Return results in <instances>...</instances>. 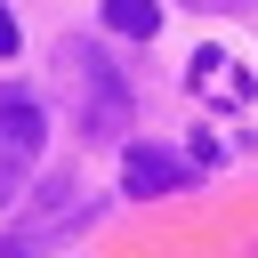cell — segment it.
Returning a JSON list of instances; mask_svg holds the SVG:
<instances>
[{
  "instance_id": "obj_1",
  "label": "cell",
  "mask_w": 258,
  "mask_h": 258,
  "mask_svg": "<svg viewBox=\"0 0 258 258\" xmlns=\"http://www.w3.org/2000/svg\"><path fill=\"white\" fill-rule=\"evenodd\" d=\"M40 145H48V113H40V97H32V89H0V202L24 194Z\"/></svg>"
},
{
  "instance_id": "obj_2",
  "label": "cell",
  "mask_w": 258,
  "mask_h": 258,
  "mask_svg": "<svg viewBox=\"0 0 258 258\" xmlns=\"http://www.w3.org/2000/svg\"><path fill=\"white\" fill-rule=\"evenodd\" d=\"M56 64H64V73L89 89V113H81V129H89V137H113V129L129 121V89L113 81V64H105L89 40H64V48H56Z\"/></svg>"
},
{
  "instance_id": "obj_3",
  "label": "cell",
  "mask_w": 258,
  "mask_h": 258,
  "mask_svg": "<svg viewBox=\"0 0 258 258\" xmlns=\"http://www.w3.org/2000/svg\"><path fill=\"white\" fill-rule=\"evenodd\" d=\"M185 89H202V97H218V105H242V97H250V81L234 73L226 48H202V56L185 64Z\"/></svg>"
},
{
  "instance_id": "obj_4",
  "label": "cell",
  "mask_w": 258,
  "mask_h": 258,
  "mask_svg": "<svg viewBox=\"0 0 258 258\" xmlns=\"http://www.w3.org/2000/svg\"><path fill=\"white\" fill-rule=\"evenodd\" d=\"M177 177H185V169H177L161 145H129V153H121V185H129V194H169Z\"/></svg>"
},
{
  "instance_id": "obj_5",
  "label": "cell",
  "mask_w": 258,
  "mask_h": 258,
  "mask_svg": "<svg viewBox=\"0 0 258 258\" xmlns=\"http://www.w3.org/2000/svg\"><path fill=\"white\" fill-rule=\"evenodd\" d=\"M105 32H121V40H153V32H161V0H105Z\"/></svg>"
},
{
  "instance_id": "obj_6",
  "label": "cell",
  "mask_w": 258,
  "mask_h": 258,
  "mask_svg": "<svg viewBox=\"0 0 258 258\" xmlns=\"http://www.w3.org/2000/svg\"><path fill=\"white\" fill-rule=\"evenodd\" d=\"M81 218H89V210H73V218H48V226H8V234H0V258H40V250H48L64 226H81Z\"/></svg>"
},
{
  "instance_id": "obj_7",
  "label": "cell",
  "mask_w": 258,
  "mask_h": 258,
  "mask_svg": "<svg viewBox=\"0 0 258 258\" xmlns=\"http://www.w3.org/2000/svg\"><path fill=\"white\" fill-rule=\"evenodd\" d=\"M8 56H16V16L0 8V64H8Z\"/></svg>"
}]
</instances>
